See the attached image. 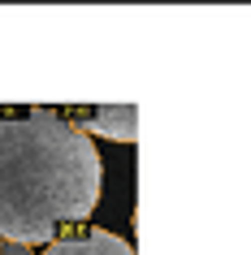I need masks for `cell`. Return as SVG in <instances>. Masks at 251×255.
Instances as JSON below:
<instances>
[{
  "label": "cell",
  "instance_id": "3957f363",
  "mask_svg": "<svg viewBox=\"0 0 251 255\" xmlns=\"http://www.w3.org/2000/svg\"><path fill=\"white\" fill-rule=\"evenodd\" d=\"M43 255H134V247L108 229H82L74 238H56L43 247Z\"/></svg>",
  "mask_w": 251,
  "mask_h": 255
},
{
  "label": "cell",
  "instance_id": "6da1fadb",
  "mask_svg": "<svg viewBox=\"0 0 251 255\" xmlns=\"http://www.w3.org/2000/svg\"><path fill=\"white\" fill-rule=\"evenodd\" d=\"M100 199V151L61 113L30 108L0 117V238L17 247L52 242Z\"/></svg>",
  "mask_w": 251,
  "mask_h": 255
},
{
  "label": "cell",
  "instance_id": "7a4b0ae2",
  "mask_svg": "<svg viewBox=\"0 0 251 255\" xmlns=\"http://www.w3.org/2000/svg\"><path fill=\"white\" fill-rule=\"evenodd\" d=\"M69 121L87 138L100 134V138H117V143H134V134H139V108L134 104H113V108L95 104V108H87V113H78V117H69Z\"/></svg>",
  "mask_w": 251,
  "mask_h": 255
}]
</instances>
